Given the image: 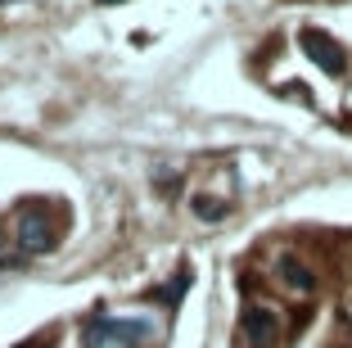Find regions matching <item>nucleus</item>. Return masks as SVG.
I'll return each mask as SVG.
<instances>
[{"mask_svg": "<svg viewBox=\"0 0 352 348\" xmlns=\"http://www.w3.org/2000/svg\"><path fill=\"white\" fill-rule=\"evenodd\" d=\"M154 339V321H122V317H91L86 326V348H104V344H118V348H140Z\"/></svg>", "mask_w": 352, "mask_h": 348, "instance_id": "obj_1", "label": "nucleus"}, {"mask_svg": "<svg viewBox=\"0 0 352 348\" xmlns=\"http://www.w3.org/2000/svg\"><path fill=\"white\" fill-rule=\"evenodd\" d=\"M302 50H307V59L316 63L321 72H330V77H343V68H348V54H343V45H334L325 32L307 28L302 32Z\"/></svg>", "mask_w": 352, "mask_h": 348, "instance_id": "obj_2", "label": "nucleus"}, {"mask_svg": "<svg viewBox=\"0 0 352 348\" xmlns=\"http://www.w3.org/2000/svg\"><path fill=\"white\" fill-rule=\"evenodd\" d=\"M54 245V231L45 222V208H23L19 217V249L23 254H45Z\"/></svg>", "mask_w": 352, "mask_h": 348, "instance_id": "obj_3", "label": "nucleus"}, {"mask_svg": "<svg viewBox=\"0 0 352 348\" xmlns=\"http://www.w3.org/2000/svg\"><path fill=\"white\" fill-rule=\"evenodd\" d=\"M239 326H244V339H249V348H267L271 339L280 335V321H276V312H271V307H244Z\"/></svg>", "mask_w": 352, "mask_h": 348, "instance_id": "obj_4", "label": "nucleus"}, {"mask_svg": "<svg viewBox=\"0 0 352 348\" xmlns=\"http://www.w3.org/2000/svg\"><path fill=\"white\" fill-rule=\"evenodd\" d=\"M276 267H280V280H285L289 289H298V294H311V289H316V276H311V272H307V267H302L294 254H280Z\"/></svg>", "mask_w": 352, "mask_h": 348, "instance_id": "obj_5", "label": "nucleus"}, {"mask_svg": "<svg viewBox=\"0 0 352 348\" xmlns=\"http://www.w3.org/2000/svg\"><path fill=\"white\" fill-rule=\"evenodd\" d=\"M195 213L208 217V222H217V217L226 213V204H217V199H195Z\"/></svg>", "mask_w": 352, "mask_h": 348, "instance_id": "obj_6", "label": "nucleus"}, {"mask_svg": "<svg viewBox=\"0 0 352 348\" xmlns=\"http://www.w3.org/2000/svg\"><path fill=\"white\" fill-rule=\"evenodd\" d=\"M190 285V272H181V276H176L172 280V285H167V289H158V298H167V303H176V298H181V289H186Z\"/></svg>", "mask_w": 352, "mask_h": 348, "instance_id": "obj_7", "label": "nucleus"}, {"mask_svg": "<svg viewBox=\"0 0 352 348\" xmlns=\"http://www.w3.org/2000/svg\"><path fill=\"white\" fill-rule=\"evenodd\" d=\"M0 254H5V236H0Z\"/></svg>", "mask_w": 352, "mask_h": 348, "instance_id": "obj_8", "label": "nucleus"}]
</instances>
